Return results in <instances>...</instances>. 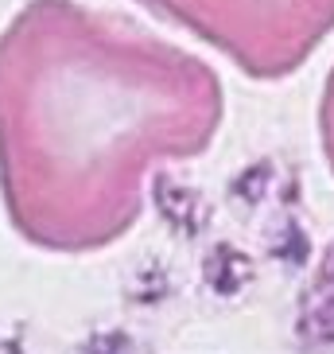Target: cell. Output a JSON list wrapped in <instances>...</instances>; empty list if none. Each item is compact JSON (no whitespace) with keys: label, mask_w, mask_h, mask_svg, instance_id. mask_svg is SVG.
Instances as JSON below:
<instances>
[{"label":"cell","mask_w":334,"mask_h":354,"mask_svg":"<svg viewBox=\"0 0 334 354\" xmlns=\"http://www.w3.org/2000/svg\"><path fill=\"white\" fill-rule=\"evenodd\" d=\"M218 71L86 0H23L0 28V198L47 253H97L144 214L156 167L202 156Z\"/></svg>","instance_id":"cell-1"},{"label":"cell","mask_w":334,"mask_h":354,"mask_svg":"<svg viewBox=\"0 0 334 354\" xmlns=\"http://www.w3.org/2000/svg\"><path fill=\"white\" fill-rule=\"evenodd\" d=\"M222 51L249 78L295 74L334 32V0H136Z\"/></svg>","instance_id":"cell-2"},{"label":"cell","mask_w":334,"mask_h":354,"mask_svg":"<svg viewBox=\"0 0 334 354\" xmlns=\"http://www.w3.org/2000/svg\"><path fill=\"white\" fill-rule=\"evenodd\" d=\"M319 145H323V156L334 171V66L326 74L323 97H319Z\"/></svg>","instance_id":"cell-3"}]
</instances>
